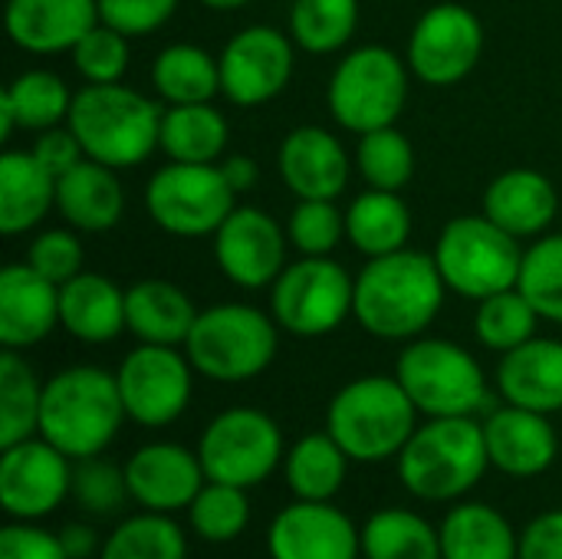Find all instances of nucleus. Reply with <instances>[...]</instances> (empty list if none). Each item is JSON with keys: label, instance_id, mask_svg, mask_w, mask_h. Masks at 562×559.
Returning a JSON list of instances; mask_svg holds the SVG:
<instances>
[{"label": "nucleus", "instance_id": "29", "mask_svg": "<svg viewBox=\"0 0 562 559\" xmlns=\"http://www.w3.org/2000/svg\"><path fill=\"white\" fill-rule=\"evenodd\" d=\"M56 204V178L33 152L7 148L0 155V234L33 231Z\"/></svg>", "mask_w": 562, "mask_h": 559}, {"label": "nucleus", "instance_id": "6", "mask_svg": "<svg viewBox=\"0 0 562 559\" xmlns=\"http://www.w3.org/2000/svg\"><path fill=\"white\" fill-rule=\"evenodd\" d=\"M277 320L250 303H217L201 310L184 339L194 372L224 385L263 376L277 359Z\"/></svg>", "mask_w": 562, "mask_h": 559}, {"label": "nucleus", "instance_id": "14", "mask_svg": "<svg viewBox=\"0 0 562 559\" xmlns=\"http://www.w3.org/2000/svg\"><path fill=\"white\" fill-rule=\"evenodd\" d=\"M125 415L142 428L175 425L191 402L194 366L178 346L138 343L115 369Z\"/></svg>", "mask_w": 562, "mask_h": 559}, {"label": "nucleus", "instance_id": "17", "mask_svg": "<svg viewBox=\"0 0 562 559\" xmlns=\"http://www.w3.org/2000/svg\"><path fill=\"white\" fill-rule=\"evenodd\" d=\"M290 234L273 214L254 204H237L214 234V257L221 273L244 290L273 287L286 267Z\"/></svg>", "mask_w": 562, "mask_h": 559}, {"label": "nucleus", "instance_id": "54", "mask_svg": "<svg viewBox=\"0 0 562 559\" xmlns=\"http://www.w3.org/2000/svg\"><path fill=\"white\" fill-rule=\"evenodd\" d=\"M201 7H207V10H221V13H231V10H240V7H247L250 0H198Z\"/></svg>", "mask_w": 562, "mask_h": 559}, {"label": "nucleus", "instance_id": "11", "mask_svg": "<svg viewBox=\"0 0 562 559\" xmlns=\"http://www.w3.org/2000/svg\"><path fill=\"white\" fill-rule=\"evenodd\" d=\"M237 208L221 165L168 161L145 185V214L171 237H214Z\"/></svg>", "mask_w": 562, "mask_h": 559}, {"label": "nucleus", "instance_id": "30", "mask_svg": "<svg viewBox=\"0 0 562 559\" xmlns=\"http://www.w3.org/2000/svg\"><path fill=\"white\" fill-rule=\"evenodd\" d=\"M438 534L441 559H520V534L497 507L481 501L454 504Z\"/></svg>", "mask_w": 562, "mask_h": 559}, {"label": "nucleus", "instance_id": "28", "mask_svg": "<svg viewBox=\"0 0 562 559\" xmlns=\"http://www.w3.org/2000/svg\"><path fill=\"white\" fill-rule=\"evenodd\" d=\"M198 306L171 280H138L125 290V326L138 343L151 346H184Z\"/></svg>", "mask_w": 562, "mask_h": 559}, {"label": "nucleus", "instance_id": "39", "mask_svg": "<svg viewBox=\"0 0 562 559\" xmlns=\"http://www.w3.org/2000/svg\"><path fill=\"white\" fill-rule=\"evenodd\" d=\"M99 559H188V537L171 514L142 511L105 537Z\"/></svg>", "mask_w": 562, "mask_h": 559}, {"label": "nucleus", "instance_id": "2", "mask_svg": "<svg viewBox=\"0 0 562 559\" xmlns=\"http://www.w3.org/2000/svg\"><path fill=\"white\" fill-rule=\"evenodd\" d=\"M125 418L128 415L115 372L99 366H69L43 382L36 435L59 448L66 458L82 461L102 455L115 441Z\"/></svg>", "mask_w": 562, "mask_h": 559}, {"label": "nucleus", "instance_id": "4", "mask_svg": "<svg viewBox=\"0 0 562 559\" xmlns=\"http://www.w3.org/2000/svg\"><path fill=\"white\" fill-rule=\"evenodd\" d=\"M161 112L155 99L122 82L82 86L72 96L66 125L79 138L86 158L109 168H135L158 152Z\"/></svg>", "mask_w": 562, "mask_h": 559}, {"label": "nucleus", "instance_id": "49", "mask_svg": "<svg viewBox=\"0 0 562 559\" xmlns=\"http://www.w3.org/2000/svg\"><path fill=\"white\" fill-rule=\"evenodd\" d=\"M0 559H69L59 534L36 527L33 521H10L0 530Z\"/></svg>", "mask_w": 562, "mask_h": 559}, {"label": "nucleus", "instance_id": "19", "mask_svg": "<svg viewBox=\"0 0 562 559\" xmlns=\"http://www.w3.org/2000/svg\"><path fill=\"white\" fill-rule=\"evenodd\" d=\"M128 494L142 511L155 514H181L191 507L198 491L207 484L198 448H184L175 441H151L132 451L125 461Z\"/></svg>", "mask_w": 562, "mask_h": 559}, {"label": "nucleus", "instance_id": "24", "mask_svg": "<svg viewBox=\"0 0 562 559\" xmlns=\"http://www.w3.org/2000/svg\"><path fill=\"white\" fill-rule=\"evenodd\" d=\"M560 194L543 171L510 168L484 188V214L517 241L543 237L557 221Z\"/></svg>", "mask_w": 562, "mask_h": 559}, {"label": "nucleus", "instance_id": "34", "mask_svg": "<svg viewBox=\"0 0 562 559\" xmlns=\"http://www.w3.org/2000/svg\"><path fill=\"white\" fill-rule=\"evenodd\" d=\"M151 89L165 105L214 102L221 92V63L198 43H171L151 63Z\"/></svg>", "mask_w": 562, "mask_h": 559}, {"label": "nucleus", "instance_id": "42", "mask_svg": "<svg viewBox=\"0 0 562 559\" xmlns=\"http://www.w3.org/2000/svg\"><path fill=\"white\" fill-rule=\"evenodd\" d=\"M188 524L207 544H231L250 527V497L244 488L207 481L188 507Z\"/></svg>", "mask_w": 562, "mask_h": 559}, {"label": "nucleus", "instance_id": "26", "mask_svg": "<svg viewBox=\"0 0 562 559\" xmlns=\"http://www.w3.org/2000/svg\"><path fill=\"white\" fill-rule=\"evenodd\" d=\"M56 211L79 234L112 231L125 214V191L115 168L82 158L56 181Z\"/></svg>", "mask_w": 562, "mask_h": 559}, {"label": "nucleus", "instance_id": "38", "mask_svg": "<svg viewBox=\"0 0 562 559\" xmlns=\"http://www.w3.org/2000/svg\"><path fill=\"white\" fill-rule=\"evenodd\" d=\"M359 26V0H293L290 36L296 49L329 56L349 46Z\"/></svg>", "mask_w": 562, "mask_h": 559}, {"label": "nucleus", "instance_id": "3", "mask_svg": "<svg viewBox=\"0 0 562 559\" xmlns=\"http://www.w3.org/2000/svg\"><path fill=\"white\" fill-rule=\"evenodd\" d=\"M395 461L412 497L428 504H454L471 494L491 468L484 425L474 415L425 418Z\"/></svg>", "mask_w": 562, "mask_h": 559}, {"label": "nucleus", "instance_id": "48", "mask_svg": "<svg viewBox=\"0 0 562 559\" xmlns=\"http://www.w3.org/2000/svg\"><path fill=\"white\" fill-rule=\"evenodd\" d=\"M178 10V0H99V16L112 30L135 36H151Z\"/></svg>", "mask_w": 562, "mask_h": 559}, {"label": "nucleus", "instance_id": "22", "mask_svg": "<svg viewBox=\"0 0 562 559\" xmlns=\"http://www.w3.org/2000/svg\"><path fill=\"white\" fill-rule=\"evenodd\" d=\"M95 23L99 0H7L3 26L16 49L49 56L69 53Z\"/></svg>", "mask_w": 562, "mask_h": 559}, {"label": "nucleus", "instance_id": "10", "mask_svg": "<svg viewBox=\"0 0 562 559\" xmlns=\"http://www.w3.org/2000/svg\"><path fill=\"white\" fill-rule=\"evenodd\" d=\"M356 277L333 257H300L270 287V316L300 339L336 333L352 316Z\"/></svg>", "mask_w": 562, "mask_h": 559}, {"label": "nucleus", "instance_id": "8", "mask_svg": "<svg viewBox=\"0 0 562 559\" xmlns=\"http://www.w3.org/2000/svg\"><path fill=\"white\" fill-rule=\"evenodd\" d=\"M408 63L382 43L346 53L336 63L326 89L333 122L352 135L395 125L408 102Z\"/></svg>", "mask_w": 562, "mask_h": 559}, {"label": "nucleus", "instance_id": "12", "mask_svg": "<svg viewBox=\"0 0 562 559\" xmlns=\"http://www.w3.org/2000/svg\"><path fill=\"white\" fill-rule=\"evenodd\" d=\"M198 458L207 481L234 484V488H257L277 468H283L286 448L280 425L250 405L224 409L207 422L198 441Z\"/></svg>", "mask_w": 562, "mask_h": 559}, {"label": "nucleus", "instance_id": "9", "mask_svg": "<svg viewBox=\"0 0 562 559\" xmlns=\"http://www.w3.org/2000/svg\"><path fill=\"white\" fill-rule=\"evenodd\" d=\"M395 379L425 418L477 415L491 399L481 362L451 339H412L395 362Z\"/></svg>", "mask_w": 562, "mask_h": 559}, {"label": "nucleus", "instance_id": "13", "mask_svg": "<svg viewBox=\"0 0 562 559\" xmlns=\"http://www.w3.org/2000/svg\"><path fill=\"white\" fill-rule=\"evenodd\" d=\"M481 53H484L481 16L458 0H441L415 20L405 63L412 76H418L425 86L448 89L464 82L477 69Z\"/></svg>", "mask_w": 562, "mask_h": 559}, {"label": "nucleus", "instance_id": "41", "mask_svg": "<svg viewBox=\"0 0 562 559\" xmlns=\"http://www.w3.org/2000/svg\"><path fill=\"white\" fill-rule=\"evenodd\" d=\"M356 168L369 188L402 191L415 178V148L405 132H398L395 125H385V128L359 135Z\"/></svg>", "mask_w": 562, "mask_h": 559}, {"label": "nucleus", "instance_id": "53", "mask_svg": "<svg viewBox=\"0 0 562 559\" xmlns=\"http://www.w3.org/2000/svg\"><path fill=\"white\" fill-rule=\"evenodd\" d=\"M221 171H224V178L231 181V188L237 194L254 191L257 188V178H260V168H257V161L250 155H227L221 161Z\"/></svg>", "mask_w": 562, "mask_h": 559}, {"label": "nucleus", "instance_id": "44", "mask_svg": "<svg viewBox=\"0 0 562 559\" xmlns=\"http://www.w3.org/2000/svg\"><path fill=\"white\" fill-rule=\"evenodd\" d=\"M69 497L89 517L119 514L125 507V501H132L125 465H115V461H109L102 455L72 461V491H69Z\"/></svg>", "mask_w": 562, "mask_h": 559}, {"label": "nucleus", "instance_id": "23", "mask_svg": "<svg viewBox=\"0 0 562 559\" xmlns=\"http://www.w3.org/2000/svg\"><path fill=\"white\" fill-rule=\"evenodd\" d=\"M59 326V287L30 264L0 270V346L30 349Z\"/></svg>", "mask_w": 562, "mask_h": 559}, {"label": "nucleus", "instance_id": "45", "mask_svg": "<svg viewBox=\"0 0 562 559\" xmlns=\"http://www.w3.org/2000/svg\"><path fill=\"white\" fill-rule=\"evenodd\" d=\"M72 69L86 79V86H109L122 82L132 63L128 36L112 30L109 23H95L72 49H69Z\"/></svg>", "mask_w": 562, "mask_h": 559}, {"label": "nucleus", "instance_id": "7", "mask_svg": "<svg viewBox=\"0 0 562 559\" xmlns=\"http://www.w3.org/2000/svg\"><path fill=\"white\" fill-rule=\"evenodd\" d=\"M524 241L494 224L484 211L451 217L435 244V264L448 283V293L461 300H487L501 290H514L524 267Z\"/></svg>", "mask_w": 562, "mask_h": 559}, {"label": "nucleus", "instance_id": "32", "mask_svg": "<svg viewBox=\"0 0 562 559\" xmlns=\"http://www.w3.org/2000/svg\"><path fill=\"white\" fill-rule=\"evenodd\" d=\"M408 237H412V211L398 191L369 188L356 194L352 204L346 208V241L369 260L405 250Z\"/></svg>", "mask_w": 562, "mask_h": 559}, {"label": "nucleus", "instance_id": "36", "mask_svg": "<svg viewBox=\"0 0 562 559\" xmlns=\"http://www.w3.org/2000/svg\"><path fill=\"white\" fill-rule=\"evenodd\" d=\"M362 559H441V534L415 511L382 507L362 524Z\"/></svg>", "mask_w": 562, "mask_h": 559}, {"label": "nucleus", "instance_id": "47", "mask_svg": "<svg viewBox=\"0 0 562 559\" xmlns=\"http://www.w3.org/2000/svg\"><path fill=\"white\" fill-rule=\"evenodd\" d=\"M82 260H86V250H82V241H79L76 227L40 231L30 241V250H26V264L36 273H43L49 283H56V287L69 283L72 277H79L82 273Z\"/></svg>", "mask_w": 562, "mask_h": 559}, {"label": "nucleus", "instance_id": "25", "mask_svg": "<svg viewBox=\"0 0 562 559\" xmlns=\"http://www.w3.org/2000/svg\"><path fill=\"white\" fill-rule=\"evenodd\" d=\"M497 389L507 405L553 415L562 412V343L533 336L501 356Z\"/></svg>", "mask_w": 562, "mask_h": 559}, {"label": "nucleus", "instance_id": "18", "mask_svg": "<svg viewBox=\"0 0 562 559\" xmlns=\"http://www.w3.org/2000/svg\"><path fill=\"white\" fill-rule=\"evenodd\" d=\"M270 559H359L362 530L333 501H293L267 530Z\"/></svg>", "mask_w": 562, "mask_h": 559}, {"label": "nucleus", "instance_id": "37", "mask_svg": "<svg viewBox=\"0 0 562 559\" xmlns=\"http://www.w3.org/2000/svg\"><path fill=\"white\" fill-rule=\"evenodd\" d=\"M43 382L16 349L0 356V448L20 445L40 432Z\"/></svg>", "mask_w": 562, "mask_h": 559}, {"label": "nucleus", "instance_id": "16", "mask_svg": "<svg viewBox=\"0 0 562 559\" xmlns=\"http://www.w3.org/2000/svg\"><path fill=\"white\" fill-rule=\"evenodd\" d=\"M72 491V458L33 435L0 448V507L13 521L49 517Z\"/></svg>", "mask_w": 562, "mask_h": 559}, {"label": "nucleus", "instance_id": "51", "mask_svg": "<svg viewBox=\"0 0 562 559\" xmlns=\"http://www.w3.org/2000/svg\"><path fill=\"white\" fill-rule=\"evenodd\" d=\"M520 559H562V507L537 514L524 527Z\"/></svg>", "mask_w": 562, "mask_h": 559}, {"label": "nucleus", "instance_id": "5", "mask_svg": "<svg viewBox=\"0 0 562 559\" xmlns=\"http://www.w3.org/2000/svg\"><path fill=\"white\" fill-rule=\"evenodd\" d=\"M418 409L395 376H362L342 385L326 409V432L359 465L398 458L418 428Z\"/></svg>", "mask_w": 562, "mask_h": 559}, {"label": "nucleus", "instance_id": "20", "mask_svg": "<svg viewBox=\"0 0 562 559\" xmlns=\"http://www.w3.org/2000/svg\"><path fill=\"white\" fill-rule=\"evenodd\" d=\"M356 158L346 145L319 125H300L286 132L277 148V171L296 201H336L352 175Z\"/></svg>", "mask_w": 562, "mask_h": 559}, {"label": "nucleus", "instance_id": "50", "mask_svg": "<svg viewBox=\"0 0 562 559\" xmlns=\"http://www.w3.org/2000/svg\"><path fill=\"white\" fill-rule=\"evenodd\" d=\"M30 152L36 155V161H40V165L56 178V181H59L66 171H72V168L86 158V152H82L79 138L72 135V128H69V125H53V128L40 132Z\"/></svg>", "mask_w": 562, "mask_h": 559}, {"label": "nucleus", "instance_id": "21", "mask_svg": "<svg viewBox=\"0 0 562 559\" xmlns=\"http://www.w3.org/2000/svg\"><path fill=\"white\" fill-rule=\"evenodd\" d=\"M481 425H484L491 468H497L507 478H540L553 468L560 455L557 428L543 412L504 405L494 409Z\"/></svg>", "mask_w": 562, "mask_h": 559}, {"label": "nucleus", "instance_id": "15", "mask_svg": "<svg viewBox=\"0 0 562 559\" xmlns=\"http://www.w3.org/2000/svg\"><path fill=\"white\" fill-rule=\"evenodd\" d=\"M217 63L221 96L240 109H254L277 99L290 86L296 69V43L277 26L250 23L224 43Z\"/></svg>", "mask_w": 562, "mask_h": 559}, {"label": "nucleus", "instance_id": "27", "mask_svg": "<svg viewBox=\"0 0 562 559\" xmlns=\"http://www.w3.org/2000/svg\"><path fill=\"white\" fill-rule=\"evenodd\" d=\"M59 326L89 346L119 339L125 326V290L92 270H82L59 287Z\"/></svg>", "mask_w": 562, "mask_h": 559}, {"label": "nucleus", "instance_id": "46", "mask_svg": "<svg viewBox=\"0 0 562 559\" xmlns=\"http://www.w3.org/2000/svg\"><path fill=\"white\" fill-rule=\"evenodd\" d=\"M286 234L303 257H329L346 237V211L336 201H296Z\"/></svg>", "mask_w": 562, "mask_h": 559}, {"label": "nucleus", "instance_id": "31", "mask_svg": "<svg viewBox=\"0 0 562 559\" xmlns=\"http://www.w3.org/2000/svg\"><path fill=\"white\" fill-rule=\"evenodd\" d=\"M69 86L49 69H26L0 92V142H10L16 128L46 132L63 125L72 109Z\"/></svg>", "mask_w": 562, "mask_h": 559}, {"label": "nucleus", "instance_id": "35", "mask_svg": "<svg viewBox=\"0 0 562 559\" xmlns=\"http://www.w3.org/2000/svg\"><path fill=\"white\" fill-rule=\"evenodd\" d=\"M349 461L329 432H313L286 451L283 478L296 501H333L349 478Z\"/></svg>", "mask_w": 562, "mask_h": 559}, {"label": "nucleus", "instance_id": "1", "mask_svg": "<svg viewBox=\"0 0 562 559\" xmlns=\"http://www.w3.org/2000/svg\"><path fill=\"white\" fill-rule=\"evenodd\" d=\"M448 283L435 264V254L395 250L372 257L356 277L352 320L375 339L412 343L441 313Z\"/></svg>", "mask_w": 562, "mask_h": 559}, {"label": "nucleus", "instance_id": "52", "mask_svg": "<svg viewBox=\"0 0 562 559\" xmlns=\"http://www.w3.org/2000/svg\"><path fill=\"white\" fill-rule=\"evenodd\" d=\"M59 544H63V550H66V557L69 559H92L95 554H102L99 534H95L89 524H82V521L66 524V527L59 530Z\"/></svg>", "mask_w": 562, "mask_h": 559}, {"label": "nucleus", "instance_id": "33", "mask_svg": "<svg viewBox=\"0 0 562 559\" xmlns=\"http://www.w3.org/2000/svg\"><path fill=\"white\" fill-rule=\"evenodd\" d=\"M231 125L221 109L211 102L191 105H168L161 112V142L158 148L168 161H191V165H214L227 152Z\"/></svg>", "mask_w": 562, "mask_h": 559}, {"label": "nucleus", "instance_id": "43", "mask_svg": "<svg viewBox=\"0 0 562 559\" xmlns=\"http://www.w3.org/2000/svg\"><path fill=\"white\" fill-rule=\"evenodd\" d=\"M517 290L533 303L540 320L562 326V234H543L524 250Z\"/></svg>", "mask_w": 562, "mask_h": 559}, {"label": "nucleus", "instance_id": "40", "mask_svg": "<svg viewBox=\"0 0 562 559\" xmlns=\"http://www.w3.org/2000/svg\"><path fill=\"white\" fill-rule=\"evenodd\" d=\"M537 323H540V313L514 287V290H501V293H494V297H487V300L477 303L474 336L481 339L484 349L504 356V353L530 343L537 336Z\"/></svg>", "mask_w": 562, "mask_h": 559}]
</instances>
